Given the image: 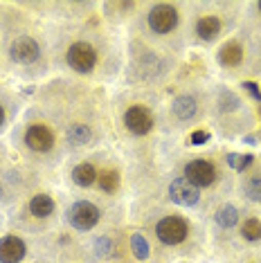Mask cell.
Segmentation results:
<instances>
[{
  "instance_id": "28",
  "label": "cell",
  "mask_w": 261,
  "mask_h": 263,
  "mask_svg": "<svg viewBox=\"0 0 261 263\" xmlns=\"http://www.w3.org/2000/svg\"><path fill=\"white\" fill-rule=\"evenodd\" d=\"M259 11H261V3H259Z\"/></svg>"
},
{
  "instance_id": "21",
  "label": "cell",
  "mask_w": 261,
  "mask_h": 263,
  "mask_svg": "<svg viewBox=\"0 0 261 263\" xmlns=\"http://www.w3.org/2000/svg\"><path fill=\"white\" fill-rule=\"evenodd\" d=\"M246 196L250 200H259L261 202V173H259V176L248 178V182H246Z\"/></svg>"
},
{
  "instance_id": "18",
  "label": "cell",
  "mask_w": 261,
  "mask_h": 263,
  "mask_svg": "<svg viewBox=\"0 0 261 263\" xmlns=\"http://www.w3.org/2000/svg\"><path fill=\"white\" fill-rule=\"evenodd\" d=\"M241 234L248 238V241H259L261 238V220L257 218H248L241 227Z\"/></svg>"
},
{
  "instance_id": "2",
  "label": "cell",
  "mask_w": 261,
  "mask_h": 263,
  "mask_svg": "<svg viewBox=\"0 0 261 263\" xmlns=\"http://www.w3.org/2000/svg\"><path fill=\"white\" fill-rule=\"evenodd\" d=\"M187 232H189L187 223L182 218H178V216H167V218H162L156 225V234H158V238L164 245H178V243H182L187 238Z\"/></svg>"
},
{
  "instance_id": "24",
  "label": "cell",
  "mask_w": 261,
  "mask_h": 263,
  "mask_svg": "<svg viewBox=\"0 0 261 263\" xmlns=\"http://www.w3.org/2000/svg\"><path fill=\"white\" fill-rule=\"evenodd\" d=\"M250 162H252V155H241V158H236V155H230V164L236 166L239 171H243Z\"/></svg>"
},
{
  "instance_id": "25",
  "label": "cell",
  "mask_w": 261,
  "mask_h": 263,
  "mask_svg": "<svg viewBox=\"0 0 261 263\" xmlns=\"http://www.w3.org/2000/svg\"><path fill=\"white\" fill-rule=\"evenodd\" d=\"M189 140H192V144H205V142L210 140V133H207V130H194Z\"/></svg>"
},
{
  "instance_id": "9",
  "label": "cell",
  "mask_w": 261,
  "mask_h": 263,
  "mask_svg": "<svg viewBox=\"0 0 261 263\" xmlns=\"http://www.w3.org/2000/svg\"><path fill=\"white\" fill-rule=\"evenodd\" d=\"M25 142H27V146L32 148V151L45 153V151H50V148L54 146V135H52V130L47 126H41V124H36V126H29L27 128Z\"/></svg>"
},
{
  "instance_id": "26",
  "label": "cell",
  "mask_w": 261,
  "mask_h": 263,
  "mask_svg": "<svg viewBox=\"0 0 261 263\" xmlns=\"http://www.w3.org/2000/svg\"><path fill=\"white\" fill-rule=\"evenodd\" d=\"M243 88H246V90H248V92H250V95H252V97H257V99H261V92H259V86H257V83H252V81H246V83H243Z\"/></svg>"
},
{
  "instance_id": "3",
  "label": "cell",
  "mask_w": 261,
  "mask_h": 263,
  "mask_svg": "<svg viewBox=\"0 0 261 263\" xmlns=\"http://www.w3.org/2000/svg\"><path fill=\"white\" fill-rule=\"evenodd\" d=\"M68 220L74 230H92L99 223V209L88 200H79L70 207Z\"/></svg>"
},
{
  "instance_id": "27",
  "label": "cell",
  "mask_w": 261,
  "mask_h": 263,
  "mask_svg": "<svg viewBox=\"0 0 261 263\" xmlns=\"http://www.w3.org/2000/svg\"><path fill=\"white\" fill-rule=\"evenodd\" d=\"M3 122H5V110H3V106H0V126H3Z\"/></svg>"
},
{
  "instance_id": "13",
  "label": "cell",
  "mask_w": 261,
  "mask_h": 263,
  "mask_svg": "<svg viewBox=\"0 0 261 263\" xmlns=\"http://www.w3.org/2000/svg\"><path fill=\"white\" fill-rule=\"evenodd\" d=\"M29 212H32L36 218H47L52 212H54V200H52L47 194L34 196V198L29 200Z\"/></svg>"
},
{
  "instance_id": "4",
  "label": "cell",
  "mask_w": 261,
  "mask_h": 263,
  "mask_svg": "<svg viewBox=\"0 0 261 263\" xmlns=\"http://www.w3.org/2000/svg\"><path fill=\"white\" fill-rule=\"evenodd\" d=\"M178 25V11L174 5H156L151 11H149V27L158 34H169L171 29Z\"/></svg>"
},
{
  "instance_id": "19",
  "label": "cell",
  "mask_w": 261,
  "mask_h": 263,
  "mask_svg": "<svg viewBox=\"0 0 261 263\" xmlns=\"http://www.w3.org/2000/svg\"><path fill=\"white\" fill-rule=\"evenodd\" d=\"M99 187H102L104 191H108V194H113L117 187H120V176H117V171H104L102 178H97Z\"/></svg>"
},
{
  "instance_id": "1",
  "label": "cell",
  "mask_w": 261,
  "mask_h": 263,
  "mask_svg": "<svg viewBox=\"0 0 261 263\" xmlns=\"http://www.w3.org/2000/svg\"><path fill=\"white\" fill-rule=\"evenodd\" d=\"M65 61H68V65L72 70H77V72H90L95 68V63H97V52H95L92 45L79 41V43L70 45L68 54H65Z\"/></svg>"
},
{
  "instance_id": "5",
  "label": "cell",
  "mask_w": 261,
  "mask_h": 263,
  "mask_svg": "<svg viewBox=\"0 0 261 263\" xmlns=\"http://www.w3.org/2000/svg\"><path fill=\"white\" fill-rule=\"evenodd\" d=\"M185 178L196 187H210L212 182L216 180V169L212 162L207 160H192L187 166H185Z\"/></svg>"
},
{
  "instance_id": "15",
  "label": "cell",
  "mask_w": 261,
  "mask_h": 263,
  "mask_svg": "<svg viewBox=\"0 0 261 263\" xmlns=\"http://www.w3.org/2000/svg\"><path fill=\"white\" fill-rule=\"evenodd\" d=\"M72 180L79 184V187H90V184H95V180H97V171H95L92 164H79V166H74V171H72Z\"/></svg>"
},
{
  "instance_id": "22",
  "label": "cell",
  "mask_w": 261,
  "mask_h": 263,
  "mask_svg": "<svg viewBox=\"0 0 261 263\" xmlns=\"http://www.w3.org/2000/svg\"><path fill=\"white\" fill-rule=\"evenodd\" d=\"M236 106H239V99H236L230 90H223L221 97H218V108L221 110H234Z\"/></svg>"
},
{
  "instance_id": "23",
  "label": "cell",
  "mask_w": 261,
  "mask_h": 263,
  "mask_svg": "<svg viewBox=\"0 0 261 263\" xmlns=\"http://www.w3.org/2000/svg\"><path fill=\"white\" fill-rule=\"evenodd\" d=\"M95 250H97V254L99 256H108L110 254V250H113V243L108 241V238H97V241H95Z\"/></svg>"
},
{
  "instance_id": "10",
  "label": "cell",
  "mask_w": 261,
  "mask_h": 263,
  "mask_svg": "<svg viewBox=\"0 0 261 263\" xmlns=\"http://www.w3.org/2000/svg\"><path fill=\"white\" fill-rule=\"evenodd\" d=\"M25 250V243L18 236H3L0 238V263H21Z\"/></svg>"
},
{
  "instance_id": "11",
  "label": "cell",
  "mask_w": 261,
  "mask_h": 263,
  "mask_svg": "<svg viewBox=\"0 0 261 263\" xmlns=\"http://www.w3.org/2000/svg\"><path fill=\"white\" fill-rule=\"evenodd\" d=\"M243 61V47L239 43H228L221 47V52H218V63L225 65V68H236Z\"/></svg>"
},
{
  "instance_id": "16",
  "label": "cell",
  "mask_w": 261,
  "mask_h": 263,
  "mask_svg": "<svg viewBox=\"0 0 261 263\" xmlns=\"http://www.w3.org/2000/svg\"><path fill=\"white\" fill-rule=\"evenodd\" d=\"M216 223L221 227H234L239 223V209L232 207V205H223L218 207L216 212Z\"/></svg>"
},
{
  "instance_id": "14",
  "label": "cell",
  "mask_w": 261,
  "mask_h": 263,
  "mask_svg": "<svg viewBox=\"0 0 261 263\" xmlns=\"http://www.w3.org/2000/svg\"><path fill=\"white\" fill-rule=\"evenodd\" d=\"M196 32H198L200 39L212 41L221 32V21H218L216 16H203V18L198 21V25H196Z\"/></svg>"
},
{
  "instance_id": "20",
  "label": "cell",
  "mask_w": 261,
  "mask_h": 263,
  "mask_svg": "<svg viewBox=\"0 0 261 263\" xmlns=\"http://www.w3.org/2000/svg\"><path fill=\"white\" fill-rule=\"evenodd\" d=\"M130 250H133V254L138 256L140 261H144L146 256H149V243H146L140 234H133V236H130Z\"/></svg>"
},
{
  "instance_id": "12",
  "label": "cell",
  "mask_w": 261,
  "mask_h": 263,
  "mask_svg": "<svg viewBox=\"0 0 261 263\" xmlns=\"http://www.w3.org/2000/svg\"><path fill=\"white\" fill-rule=\"evenodd\" d=\"M196 110H198V104H196V99L192 95H180V97L174 99V112H176L178 119H182V122L192 119L196 115Z\"/></svg>"
},
{
  "instance_id": "6",
  "label": "cell",
  "mask_w": 261,
  "mask_h": 263,
  "mask_svg": "<svg viewBox=\"0 0 261 263\" xmlns=\"http://www.w3.org/2000/svg\"><path fill=\"white\" fill-rule=\"evenodd\" d=\"M124 124H126V128L130 133L146 135L153 128V115L144 106H130V108L124 112Z\"/></svg>"
},
{
  "instance_id": "17",
  "label": "cell",
  "mask_w": 261,
  "mask_h": 263,
  "mask_svg": "<svg viewBox=\"0 0 261 263\" xmlns=\"http://www.w3.org/2000/svg\"><path fill=\"white\" fill-rule=\"evenodd\" d=\"M92 137V130L86 126V124H74L72 128L68 130V140L72 142V144H86V142H90Z\"/></svg>"
},
{
  "instance_id": "7",
  "label": "cell",
  "mask_w": 261,
  "mask_h": 263,
  "mask_svg": "<svg viewBox=\"0 0 261 263\" xmlns=\"http://www.w3.org/2000/svg\"><path fill=\"white\" fill-rule=\"evenodd\" d=\"M169 196L176 205H196L200 198V189L189 182L187 178H176L169 184Z\"/></svg>"
},
{
  "instance_id": "8",
  "label": "cell",
  "mask_w": 261,
  "mask_h": 263,
  "mask_svg": "<svg viewBox=\"0 0 261 263\" xmlns=\"http://www.w3.org/2000/svg\"><path fill=\"white\" fill-rule=\"evenodd\" d=\"M9 54L16 63H23V65L34 63L39 59V43L29 36H18L14 43H11Z\"/></svg>"
}]
</instances>
